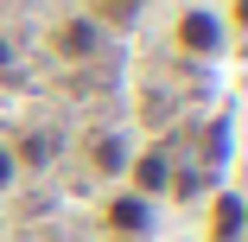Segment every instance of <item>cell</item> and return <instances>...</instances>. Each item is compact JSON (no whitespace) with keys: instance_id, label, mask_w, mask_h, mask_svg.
Listing matches in <instances>:
<instances>
[{"instance_id":"cell-1","label":"cell","mask_w":248,"mask_h":242,"mask_svg":"<svg viewBox=\"0 0 248 242\" xmlns=\"http://www.w3.org/2000/svg\"><path fill=\"white\" fill-rule=\"evenodd\" d=\"M172 38H178L185 58H217V51H229V26H223L217 7H185L178 26H172Z\"/></svg>"},{"instance_id":"cell-8","label":"cell","mask_w":248,"mask_h":242,"mask_svg":"<svg viewBox=\"0 0 248 242\" xmlns=\"http://www.w3.org/2000/svg\"><path fill=\"white\" fill-rule=\"evenodd\" d=\"M19 172H26V166H19V153H13V140H0V198L19 185Z\"/></svg>"},{"instance_id":"cell-7","label":"cell","mask_w":248,"mask_h":242,"mask_svg":"<svg viewBox=\"0 0 248 242\" xmlns=\"http://www.w3.org/2000/svg\"><path fill=\"white\" fill-rule=\"evenodd\" d=\"M89 166L121 172V166H127V140H121V134H95V140H89Z\"/></svg>"},{"instance_id":"cell-5","label":"cell","mask_w":248,"mask_h":242,"mask_svg":"<svg viewBox=\"0 0 248 242\" xmlns=\"http://www.w3.org/2000/svg\"><path fill=\"white\" fill-rule=\"evenodd\" d=\"M210 242H242V198L235 191L210 198Z\"/></svg>"},{"instance_id":"cell-3","label":"cell","mask_w":248,"mask_h":242,"mask_svg":"<svg viewBox=\"0 0 248 242\" xmlns=\"http://www.w3.org/2000/svg\"><path fill=\"white\" fill-rule=\"evenodd\" d=\"M102 217H108V229H115V236H146V229H153V198H134V191H115Z\"/></svg>"},{"instance_id":"cell-2","label":"cell","mask_w":248,"mask_h":242,"mask_svg":"<svg viewBox=\"0 0 248 242\" xmlns=\"http://www.w3.org/2000/svg\"><path fill=\"white\" fill-rule=\"evenodd\" d=\"M95 45H102V26H95L89 13H70L64 26H51V51H58V58H70V64L95 58Z\"/></svg>"},{"instance_id":"cell-4","label":"cell","mask_w":248,"mask_h":242,"mask_svg":"<svg viewBox=\"0 0 248 242\" xmlns=\"http://www.w3.org/2000/svg\"><path fill=\"white\" fill-rule=\"evenodd\" d=\"M127 178H134V198H159V191L172 185V160L159 147H146V153L127 160Z\"/></svg>"},{"instance_id":"cell-6","label":"cell","mask_w":248,"mask_h":242,"mask_svg":"<svg viewBox=\"0 0 248 242\" xmlns=\"http://www.w3.org/2000/svg\"><path fill=\"white\" fill-rule=\"evenodd\" d=\"M140 7H146V0H83V13H89L95 26H127Z\"/></svg>"},{"instance_id":"cell-9","label":"cell","mask_w":248,"mask_h":242,"mask_svg":"<svg viewBox=\"0 0 248 242\" xmlns=\"http://www.w3.org/2000/svg\"><path fill=\"white\" fill-rule=\"evenodd\" d=\"M7 58H13V51H7V38H0V64H7Z\"/></svg>"}]
</instances>
